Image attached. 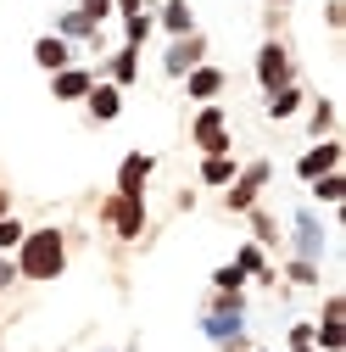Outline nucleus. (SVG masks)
Here are the masks:
<instances>
[{"label": "nucleus", "instance_id": "f257e3e1", "mask_svg": "<svg viewBox=\"0 0 346 352\" xmlns=\"http://www.w3.org/2000/svg\"><path fill=\"white\" fill-rule=\"evenodd\" d=\"M12 263H17V280H34V285L62 280V274H67V230H56V224L28 230Z\"/></svg>", "mask_w": 346, "mask_h": 352}, {"label": "nucleus", "instance_id": "f03ea898", "mask_svg": "<svg viewBox=\"0 0 346 352\" xmlns=\"http://www.w3.org/2000/svg\"><path fill=\"white\" fill-rule=\"evenodd\" d=\"M201 330H207V341H218V346H240L246 296H240V291H218V296H212V307L201 314Z\"/></svg>", "mask_w": 346, "mask_h": 352}, {"label": "nucleus", "instance_id": "7ed1b4c3", "mask_svg": "<svg viewBox=\"0 0 346 352\" xmlns=\"http://www.w3.org/2000/svg\"><path fill=\"white\" fill-rule=\"evenodd\" d=\"M285 84H296L290 45H285V39H263V45H257V90L274 96V90H285Z\"/></svg>", "mask_w": 346, "mask_h": 352}, {"label": "nucleus", "instance_id": "20e7f679", "mask_svg": "<svg viewBox=\"0 0 346 352\" xmlns=\"http://www.w3.org/2000/svg\"><path fill=\"white\" fill-rule=\"evenodd\" d=\"M106 224H112L117 241H140V230H146V196L112 190V201H106Z\"/></svg>", "mask_w": 346, "mask_h": 352}, {"label": "nucleus", "instance_id": "39448f33", "mask_svg": "<svg viewBox=\"0 0 346 352\" xmlns=\"http://www.w3.org/2000/svg\"><path fill=\"white\" fill-rule=\"evenodd\" d=\"M268 173H274V168H268L263 157H257V162H246L235 179L224 185V190H229V196H224V207H229V212H251V207H257V190L268 185Z\"/></svg>", "mask_w": 346, "mask_h": 352}, {"label": "nucleus", "instance_id": "423d86ee", "mask_svg": "<svg viewBox=\"0 0 346 352\" xmlns=\"http://www.w3.org/2000/svg\"><path fill=\"white\" fill-rule=\"evenodd\" d=\"M201 62H207V34H201V28L168 39V51H162V73H168V78H185V73L201 67Z\"/></svg>", "mask_w": 346, "mask_h": 352}, {"label": "nucleus", "instance_id": "0eeeda50", "mask_svg": "<svg viewBox=\"0 0 346 352\" xmlns=\"http://www.w3.org/2000/svg\"><path fill=\"white\" fill-rule=\"evenodd\" d=\"M341 157H346V146H341L335 135H324V140H313L308 151L296 157V179H301V185H313L319 173H335V168H341Z\"/></svg>", "mask_w": 346, "mask_h": 352}, {"label": "nucleus", "instance_id": "6e6552de", "mask_svg": "<svg viewBox=\"0 0 346 352\" xmlns=\"http://www.w3.org/2000/svg\"><path fill=\"white\" fill-rule=\"evenodd\" d=\"M190 140L201 146V157L229 151V129H224V107H218V101H201V112H196V123H190Z\"/></svg>", "mask_w": 346, "mask_h": 352}, {"label": "nucleus", "instance_id": "1a4fd4ad", "mask_svg": "<svg viewBox=\"0 0 346 352\" xmlns=\"http://www.w3.org/2000/svg\"><path fill=\"white\" fill-rule=\"evenodd\" d=\"M84 112H90V123H112V118H123V90H117V84H106V78H95L90 96H84Z\"/></svg>", "mask_w": 346, "mask_h": 352}, {"label": "nucleus", "instance_id": "9d476101", "mask_svg": "<svg viewBox=\"0 0 346 352\" xmlns=\"http://www.w3.org/2000/svg\"><path fill=\"white\" fill-rule=\"evenodd\" d=\"M151 168H157V157H151V151H128V157L117 162V190H128V196H146Z\"/></svg>", "mask_w": 346, "mask_h": 352}, {"label": "nucleus", "instance_id": "9b49d317", "mask_svg": "<svg viewBox=\"0 0 346 352\" xmlns=\"http://www.w3.org/2000/svg\"><path fill=\"white\" fill-rule=\"evenodd\" d=\"M34 62L45 67V73L73 67V39H62V34H39V39H34Z\"/></svg>", "mask_w": 346, "mask_h": 352}, {"label": "nucleus", "instance_id": "f8f14e48", "mask_svg": "<svg viewBox=\"0 0 346 352\" xmlns=\"http://www.w3.org/2000/svg\"><path fill=\"white\" fill-rule=\"evenodd\" d=\"M296 257H308V263L324 257V224H319V212H308V207L296 212Z\"/></svg>", "mask_w": 346, "mask_h": 352}, {"label": "nucleus", "instance_id": "ddd939ff", "mask_svg": "<svg viewBox=\"0 0 346 352\" xmlns=\"http://www.w3.org/2000/svg\"><path fill=\"white\" fill-rule=\"evenodd\" d=\"M90 84H95V73L73 62V67L51 73V96H56V101H84V96H90Z\"/></svg>", "mask_w": 346, "mask_h": 352}, {"label": "nucleus", "instance_id": "4468645a", "mask_svg": "<svg viewBox=\"0 0 346 352\" xmlns=\"http://www.w3.org/2000/svg\"><path fill=\"white\" fill-rule=\"evenodd\" d=\"M101 78H106V84H117V90H128V84L140 78V51H135V45H117V51L106 56Z\"/></svg>", "mask_w": 346, "mask_h": 352}, {"label": "nucleus", "instance_id": "2eb2a0df", "mask_svg": "<svg viewBox=\"0 0 346 352\" xmlns=\"http://www.w3.org/2000/svg\"><path fill=\"white\" fill-rule=\"evenodd\" d=\"M185 90H190V101H218V90H224V67H212V62L190 67V73H185Z\"/></svg>", "mask_w": 346, "mask_h": 352}, {"label": "nucleus", "instance_id": "dca6fc26", "mask_svg": "<svg viewBox=\"0 0 346 352\" xmlns=\"http://www.w3.org/2000/svg\"><path fill=\"white\" fill-rule=\"evenodd\" d=\"M157 28L168 39H179V34H196V12H190V0H162V12H157Z\"/></svg>", "mask_w": 346, "mask_h": 352}, {"label": "nucleus", "instance_id": "f3484780", "mask_svg": "<svg viewBox=\"0 0 346 352\" xmlns=\"http://www.w3.org/2000/svg\"><path fill=\"white\" fill-rule=\"evenodd\" d=\"M240 173V162L229 157V151H212V157H201V185H212V190H224L229 179Z\"/></svg>", "mask_w": 346, "mask_h": 352}, {"label": "nucleus", "instance_id": "a211bd4d", "mask_svg": "<svg viewBox=\"0 0 346 352\" xmlns=\"http://www.w3.org/2000/svg\"><path fill=\"white\" fill-rule=\"evenodd\" d=\"M235 269H240L246 280H263V285L274 280V269H268V257H263V246H257V241H246V246L235 252Z\"/></svg>", "mask_w": 346, "mask_h": 352}, {"label": "nucleus", "instance_id": "6ab92c4d", "mask_svg": "<svg viewBox=\"0 0 346 352\" xmlns=\"http://www.w3.org/2000/svg\"><path fill=\"white\" fill-rule=\"evenodd\" d=\"M301 107H308V96H301V84H285V90H274V96H268V118H274V123L296 118Z\"/></svg>", "mask_w": 346, "mask_h": 352}, {"label": "nucleus", "instance_id": "aec40b11", "mask_svg": "<svg viewBox=\"0 0 346 352\" xmlns=\"http://www.w3.org/2000/svg\"><path fill=\"white\" fill-rule=\"evenodd\" d=\"M56 34H62V39H101V23H90V17L73 6V12L56 17Z\"/></svg>", "mask_w": 346, "mask_h": 352}, {"label": "nucleus", "instance_id": "412c9836", "mask_svg": "<svg viewBox=\"0 0 346 352\" xmlns=\"http://www.w3.org/2000/svg\"><path fill=\"white\" fill-rule=\"evenodd\" d=\"M151 34H157V17H151V12H135V17H123V45H135V51H140Z\"/></svg>", "mask_w": 346, "mask_h": 352}, {"label": "nucleus", "instance_id": "4be33fe9", "mask_svg": "<svg viewBox=\"0 0 346 352\" xmlns=\"http://www.w3.org/2000/svg\"><path fill=\"white\" fill-rule=\"evenodd\" d=\"M308 135L313 140H324V135H335V101H313V112H308Z\"/></svg>", "mask_w": 346, "mask_h": 352}, {"label": "nucleus", "instance_id": "5701e85b", "mask_svg": "<svg viewBox=\"0 0 346 352\" xmlns=\"http://www.w3.org/2000/svg\"><path fill=\"white\" fill-rule=\"evenodd\" d=\"M346 196V173L335 168V173H319V179H313V201H324V207H335Z\"/></svg>", "mask_w": 346, "mask_h": 352}, {"label": "nucleus", "instance_id": "b1692460", "mask_svg": "<svg viewBox=\"0 0 346 352\" xmlns=\"http://www.w3.org/2000/svg\"><path fill=\"white\" fill-rule=\"evenodd\" d=\"M23 235H28V230H23V218H12V212L0 218V252H17V246H23Z\"/></svg>", "mask_w": 346, "mask_h": 352}, {"label": "nucleus", "instance_id": "393cba45", "mask_svg": "<svg viewBox=\"0 0 346 352\" xmlns=\"http://www.w3.org/2000/svg\"><path fill=\"white\" fill-rule=\"evenodd\" d=\"M251 230H257V246H274V241H279L274 218H268V212H257V207H251Z\"/></svg>", "mask_w": 346, "mask_h": 352}, {"label": "nucleus", "instance_id": "a878e982", "mask_svg": "<svg viewBox=\"0 0 346 352\" xmlns=\"http://www.w3.org/2000/svg\"><path fill=\"white\" fill-rule=\"evenodd\" d=\"M285 274H290V285H319V263H308V257H296V263H290Z\"/></svg>", "mask_w": 346, "mask_h": 352}, {"label": "nucleus", "instance_id": "bb28decb", "mask_svg": "<svg viewBox=\"0 0 346 352\" xmlns=\"http://www.w3.org/2000/svg\"><path fill=\"white\" fill-rule=\"evenodd\" d=\"M212 285H218V291H246V274L229 263V269H218V274H212Z\"/></svg>", "mask_w": 346, "mask_h": 352}, {"label": "nucleus", "instance_id": "cd10ccee", "mask_svg": "<svg viewBox=\"0 0 346 352\" xmlns=\"http://www.w3.org/2000/svg\"><path fill=\"white\" fill-rule=\"evenodd\" d=\"M78 12L90 17V23H106L112 17V0H78Z\"/></svg>", "mask_w": 346, "mask_h": 352}, {"label": "nucleus", "instance_id": "c85d7f7f", "mask_svg": "<svg viewBox=\"0 0 346 352\" xmlns=\"http://www.w3.org/2000/svg\"><path fill=\"white\" fill-rule=\"evenodd\" d=\"M17 285V263H12V252H0V291H12Z\"/></svg>", "mask_w": 346, "mask_h": 352}, {"label": "nucleus", "instance_id": "c756f323", "mask_svg": "<svg viewBox=\"0 0 346 352\" xmlns=\"http://www.w3.org/2000/svg\"><path fill=\"white\" fill-rule=\"evenodd\" d=\"M308 341H313V324H308V319L290 324V346H308Z\"/></svg>", "mask_w": 346, "mask_h": 352}, {"label": "nucleus", "instance_id": "7c9ffc66", "mask_svg": "<svg viewBox=\"0 0 346 352\" xmlns=\"http://www.w3.org/2000/svg\"><path fill=\"white\" fill-rule=\"evenodd\" d=\"M324 23H330V28H341V23H346V6H341V0H330V6H324Z\"/></svg>", "mask_w": 346, "mask_h": 352}, {"label": "nucleus", "instance_id": "2f4dec72", "mask_svg": "<svg viewBox=\"0 0 346 352\" xmlns=\"http://www.w3.org/2000/svg\"><path fill=\"white\" fill-rule=\"evenodd\" d=\"M6 212H12V190H6V185H0V218H6Z\"/></svg>", "mask_w": 346, "mask_h": 352}, {"label": "nucleus", "instance_id": "473e14b6", "mask_svg": "<svg viewBox=\"0 0 346 352\" xmlns=\"http://www.w3.org/2000/svg\"><path fill=\"white\" fill-rule=\"evenodd\" d=\"M290 352H319V346H313V341H308V346H290Z\"/></svg>", "mask_w": 346, "mask_h": 352}, {"label": "nucleus", "instance_id": "72a5a7b5", "mask_svg": "<svg viewBox=\"0 0 346 352\" xmlns=\"http://www.w3.org/2000/svg\"><path fill=\"white\" fill-rule=\"evenodd\" d=\"M268 6H290V0H268Z\"/></svg>", "mask_w": 346, "mask_h": 352}, {"label": "nucleus", "instance_id": "f704fd0d", "mask_svg": "<svg viewBox=\"0 0 346 352\" xmlns=\"http://www.w3.org/2000/svg\"><path fill=\"white\" fill-rule=\"evenodd\" d=\"M257 352H263V346H257Z\"/></svg>", "mask_w": 346, "mask_h": 352}]
</instances>
